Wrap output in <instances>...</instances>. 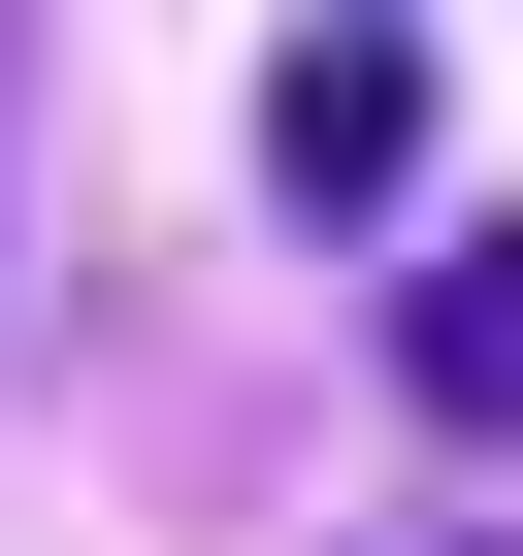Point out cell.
I'll return each instance as SVG.
<instances>
[{"mask_svg":"<svg viewBox=\"0 0 523 556\" xmlns=\"http://www.w3.org/2000/svg\"><path fill=\"white\" fill-rule=\"evenodd\" d=\"M262 197L393 229V197H425V34H295V66H262Z\"/></svg>","mask_w":523,"mask_h":556,"instance_id":"1","label":"cell"},{"mask_svg":"<svg viewBox=\"0 0 523 556\" xmlns=\"http://www.w3.org/2000/svg\"><path fill=\"white\" fill-rule=\"evenodd\" d=\"M393 393H425L458 458H523V229H458V262H393Z\"/></svg>","mask_w":523,"mask_h":556,"instance_id":"2","label":"cell"},{"mask_svg":"<svg viewBox=\"0 0 523 556\" xmlns=\"http://www.w3.org/2000/svg\"><path fill=\"white\" fill-rule=\"evenodd\" d=\"M360 556H523V523H360Z\"/></svg>","mask_w":523,"mask_h":556,"instance_id":"3","label":"cell"},{"mask_svg":"<svg viewBox=\"0 0 523 556\" xmlns=\"http://www.w3.org/2000/svg\"><path fill=\"white\" fill-rule=\"evenodd\" d=\"M0 131H34V0H0Z\"/></svg>","mask_w":523,"mask_h":556,"instance_id":"4","label":"cell"}]
</instances>
